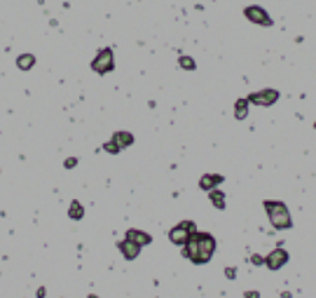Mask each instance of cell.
<instances>
[{
    "label": "cell",
    "instance_id": "obj_8",
    "mask_svg": "<svg viewBox=\"0 0 316 298\" xmlns=\"http://www.w3.org/2000/svg\"><path fill=\"white\" fill-rule=\"evenodd\" d=\"M118 249L122 251V256H124L126 261H136L138 253H141V247H138L136 242H131V240H126V237L118 242Z\"/></svg>",
    "mask_w": 316,
    "mask_h": 298
},
{
    "label": "cell",
    "instance_id": "obj_22",
    "mask_svg": "<svg viewBox=\"0 0 316 298\" xmlns=\"http://www.w3.org/2000/svg\"><path fill=\"white\" fill-rule=\"evenodd\" d=\"M89 298H99V296H96V294H89Z\"/></svg>",
    "mask_w": 316,
    "mask_h": 298
},
{
    "label": "cell",
    "instance_id": "obj_6",
    "mask_svg": "<svg viewBox=\"0 0 316 298\" xmlns=\"http://www.w3.org/2000/svg\"><path fill=\"white\" fill-rule=\"evenodd\" d=\"M244 17L248 19L251 24H258V26H272V24H274L270 14L262 7H258V5H248V7L244 9Z\"/></svg>",
    "mask_w": 316,
    "mask_h": 298
},
{
    "label": "cell",
    "instance_id": "obj_20",
    "mask_svg": "<svg viewBox=\"0 0 316 298\" xmlns=\"http://www.w3.org/2000/svg\"><path fill=\"white\" fill-rule=\"evenodd\" d=\"M244 298H260V294H258V291H246Z\"/></svg>",
    "mask_w": 316,
    "mask_h": 298
},
{
    "label": "cell",
    "instance_id": "obj_15",
    "mask_svg": "<svg viewBox=\"0 0 316 298\" xmlns=\"http://www.w3.org/2000/svg\"><path fill=\"white\" fill-rule=\"evenodd\" d=\"M33 63H36V56L33 54H21L17 59V66L21 68V71H31V68H33Z\"/></svg>",
    "mask_w": 316,
    "mask_h": 298
},
{
    "label": "cell",
    "instance_id": "obj_5",
    "mask_svg": "<svg viewBox=\"0 0 316 298\" xmlns=\"http://www.w3.org/2000/svg\"><path fill=\"white\" fill-rule=\"evenodd\" d=\"M279 90H272V87H267V90H260V92H253V94H248L246 99H248V103H253V106H262V108H270V106H274L276 101H279Z\"/></svg>",
    "mask_w": 316,
    "mask_h": 298
},
{
    "label": "cell",
    "instance_id": "obj_2",
    "mask_svg": "<svg viewBox=\"0 0 316 298\" xmlns=\"http://www.w3.org/2000/svg\"><path fill=\"white\" fill-rule=\"evenodd\" d=\"M262 207H265L267 216H270L272 228H276V230H288V228L293 226L290 211H288V207H286L283 202H276V199H265V202H262Z\"/></svg>",
    "mask_w": 316,
    "mask_h": 298
},
{
    "label": "cell",
    "instance_id": "obj_17",
    "mask_svg": "<svg viewBox=\"0 0 316 298\" xmlns=\"http://www.w3.org/2000/svg\"><path fill=\"white\" fill-rule=\"evenodd\" d=\"M103 150H106V153H110V155H118L119 150H122V148H119V146L115 144V141H113V139H110L108 144H103Z\"/></svg>",
    "mask_w": 316,
    "mask_h": 298
},
{
    "label": "cell",
    "instance_id": "obj_14",
    "mask_svg": "<svg viewBox=\"0 0 316 298\" xmlns=\"http://www.w3.org/2000/svg\"><path fill=\"white\" fill-rule=\"evenodd\" d=\"M68 216L73 218V221H80V218H84V207H82L78 199H73L71 207H68Z\"/></svg>",
    "mask_w": 316,
    "mask_h": 298
},
{
    "label": "cell",
    "instance_id": "obj_4",
    "mask_svg": "<svg viewBox=\"0 0 316 298\" xmlns=\"http://www.w3.org/2000/svg\"><path fill=\"white\" fill-rule=\"evenodd\" d=\"M91 68L99 73V75H108V73L115 68V56H113V50H110V47L99 50L96 59L91 61Z\"/></svg>",
    "mask_w": 316,
    "mask_h": 298
},
{
    "label": "cell",
    "instance_id": "obj_7",
    "mask_svg": "<svg viewBox=\"0 0 316 298\" xmlns=\"http://www.w3.org/2000/svg\"><path fill=\"white\" fill-rule=\"evenodd\" d=\"M286 263H288V251H286L283 247H276L274 251H270L265 256V265H267L270 270H281Z\"/></svg>",
    "mask_w": 316,
    "mask_h": 298
},
{
    "label": "cell",
    "instance_id": "obj_18",
    "mask_svg": "<svg viewBox=\"0 0 316 298\" xmlns=\"http://www.w3.org/2000/svg\"><path fill=\"white\" fill-rule=\"evenodd\" d=\"M251 263H253V265H265V258L255 253V256H251Z\"/></svg>",
    "mask_w": 316,
    "mask_h": 298
},
{
    "label": "cell",
    "instance_id": "obj_10",
    "mask_svg": "<svg viewBox=\"0 0 316 298\" xmlns=\"http://www.w3.org/2000/svg\"><path fill=\"white\" fill-rule=\"evenodd\" d=\"M126 240L136 242L138 247H145V244L153 242V235H148V233H143V230H136V228H129V230H126Z\"/></svg>",
    "mask_w": 316,
    "mask_h": 298
},
{
    "label": "cell",
    "instance_id": "obj_16",
    "mask_svg": "<svg viewBox=\"0 0 316 298\" xmlns=\"http://www.w3.org/2000/svg\"><path fill=\"white\" fill-rule=\"evenodd\" d=\"M178 63H181V68H185V71H195V68H197V63L192 61L190 56H181V59H178Z\"/></svg>",
    "mask_w": 316,
    "mask_h": 298
},
{
    "label": "cell",
    "instance_id": "obj_21",
    "mask_svg": "<svg viewBox=\"0 0 316 298\" xmlns=\"http://www.w3.org/2000/svg\"><path fill=\"white\" fill-rule=\"evenodd\" d=\"M225 275H227V277H235V275H237V270H235V268H227V270H225Z\"/></svg>",
    "mask_w": 316,
    "mask_h": 298
},
{
    "label": "cell",
    "instance_id": "obj_13",
    "mask_svg": "<svg viewBox=\"0 0 316 298\" xmlns=\"http://www.w3.org/2000/svg\"><path fill=\"white\" fill-rule=\"evenodd\" d=\"M248 99H237L235 103V118L237 120H246V115H248Z\"/></svg>",
    "mask_w": 316,
    "mask_h": 298
},
{
    "label": "cell",
    "instance_id": "obj_1",
    "mask_svg": "<svg viewBox=\"0 0 316 298\" xmlns=\"http://www.w3.org/2000/svg\"><path fill=\"white\" fill-rule=\"evenodd\" d=\"M213 253H216V237L211 235V233H199L195 230L190 240L183 244V256L188 258L190 263H195V265H204L213 258Z\"/></svg>",
    "mask_w": 316,
    "mask_h": 298
},
{
    "label": "cell",
    "instance_id": "obj_19",
    "mask_svg": "<svg viewBox=\"0 0 316 298\" xmlns=\"http://www.w3.org/2000/svg\"><path fill=\"white\" fill-rule=\"evenodd\" d=\"M75 164H78V160H75V157H68V160H66V169H71Z\"/></svg>",
    "mask_w": 316,
    "mask_h": 298
},
{
    "label": "cell",
    "instance_id": "obj_12",
    "mask_svg": "<svg viewBox=\"0 0 316 298\" xmlns=\"http://www.w3.org/2000/svg\"><path fill=\"white\" fill-rule=\"evenodd\" d=\"M208 199L213 202V207L216 209H225V193H223L220 188L208 190Z\"/></svg>",
    "mask_w": 316,
    "mask_h": 298
},
{
    "label": "cell",
    "instance_id": "obj_11",
    "mask_svg": "<svg viewBox=\"0 0 316 298\" xmlns=\"http://www.w3.org/2000/svg\"><path fill=\"white\" fill-rule=\"evenodd\" d=\"M113 141H115V144L124 150L126 146L134 144V134H129V132H115V134H113Z\"/></svg>",
    "mask_w": 316,
    "mask_h": 298
},
{
    "label": "cell",
    "instance_id": "obj_3",
    "mask_svg": "<svg viewBox=\"0 0 316 298\" xmlns=\"http://www.w3.org/2000/svg\"><path fill=\"white\" fill-rule=\"evenodd\" d=\"M195 230H197L195 221H181L178 226H173L171 230H169V240H171V244H176V247H183Z\"/></svg>",
    "mask_w": 316,
    "mask_h": 298
},
{
    "label": "cell",
    "instance_id": "obj_9",
    "mask_svg": "<svg viewBox=\"0 0 316 298\" xmlns=\"http://www.w3.org/2000/svg\"><path fill=\"white\" fill-rule=\"evenodd\" d=\"M223 176H220V174H204V176H201V179H199V188L201 190H213V188H218V186H220V183H223Z\"/></svg>",
    "mask_w": 316,
    "mask_h": 298
}]
</instances>
